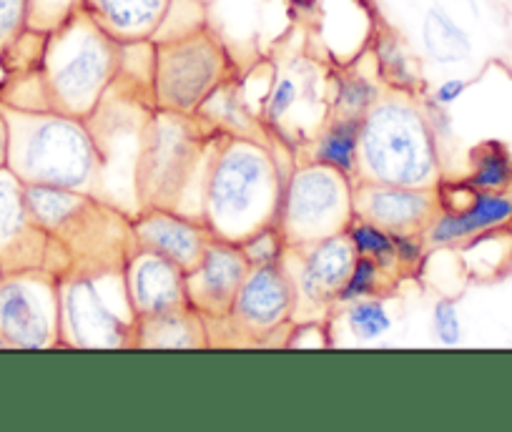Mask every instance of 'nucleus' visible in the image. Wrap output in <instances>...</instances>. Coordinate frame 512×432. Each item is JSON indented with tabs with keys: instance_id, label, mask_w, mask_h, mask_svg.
<instances>
[{
	"instance_id": "nucleus-28",
	"label": "nucleus",
	"mask_w": 512,
	"mask_h": 432,
	"mask_svg": "<svg viewBox=\"0 0 512 432\" xmlns=\"http://www.w3.org/2000/svg\"><path fill=\"white\" fill-rule=\"evenodd\" d=\"M83 11V0H28V28L53 33Z\"/></svg>"
},
{
	"instance_id": "nucleus-6",
	"label": "nucleus",
	"mask_w": 512,
	"mask_h": 432,
	"mask_svg": "<svg viewBox=\"0 0 512 432\" xmlns=\"http://www.w3.org/2000/svg\"><path fill=\"white\" fill-rule=\"evenodd\" d=\"M61 347L68 350H123L134 347L136 317L128 299L123 267L71 269L58 277Z\"/></svg>"
},
{
	"instance_id": "nucleus-21",
	"label": "nucleus",
	"mask_w": 512,
	"mask_h": 432,
	"mask_svg": "<svg viewBox=\"0 0 512 432\" xmlns=\"http://www.w3.org/2000/svg\"><path fill=\"white\" fill-rule=\"evenodd\" d=\"M329 319L342 324V330L349 335V342H359V345L382 340L395 330V317L387 307V297H364L337 304Z\"/></svg>"
},
{
	"instance_id": "nucleus-2",
	"label": "nucleus",
	"mask_w": 512,
	"mask_h": 432,
	"mask_svg": "<svg viewBox=\"0 0 512 432\" xmlns=\"http://www.w3.org/2000/svg\"><path fill=\"white\" fill-rule=\"evenodd\" d=\"M354 181L412 189H437L442 184L435 126L412 91H382L364 114Z\"/></svg>"
},
{
	"instance_id": "nucleus-29",
	"label": "nucleus",
	"mask_w": 512,
	"mask_h": 432,
	"mask_svg": "<svg viewBox=\"0 0 512 432\" xmlns=\"http://www.w3.org/2000/svg\"><path fill=\"white\" fill-rule=\"evenodd\" d=\"M377 58L379 68H382V76L392 83V88H400V91H410V86L415 83V71H412V63L407 51L402 48V43L397 38H384L377 46Z\"/></svg>"
},
{
	"instance_id": "nucleus-9",
	"label": "nucleus",
	"mask_w": 512,
	"mask_h": 432,
	"mask_svg": "<svg viewBox=\"0 0 512 432\" xmlns=\"http://www.w3.org/2000/svg\"><path fill=\"white\" fill-rule=\"evenodd\" d=\"M0 335L11 350L61 347L58 277L48 269L6 272L0 282Z\"/></svg>"
},
{
	"instance_id": "nucleus-31",
	"label": "nucleus",
	"mask_w": 512,
	"mask_h": 432,
	"mask_svg": "<svg viewBox=\"0 0 512 432\" xmlns=\"http://www.w3.org/2000/svg\"><path fill=\"white\" fill-rule=\"evenodd\" d=\"M239 247H241V252L246 254V259H249L251 267H262V264H279L282 262L284 252H287V242H284V237H282V232H279L277 224H274V227L262 229V232L251 234V237H246Z\"/></svg>"
},
{
	"instance_id": "nucleus-24",
	"label": "nucleus",
	"mask_w": 512,
	"mask_h": 432,
	"mask_svg": "<svg viewBox=\"0 0 512 432\" xmlns=\"http://www.w3.org/2000/svg\"><path fill=\"white\" fill-rule=\"evenodd\" d=\"M347 237H349V242H352L357 257L374 259V262L382 264L387 272H392L400 277L402 267H400V262H397L395 234L384 232V229H379L377 224L364 222V219L354 216L352 224L347 227Z\"/></svg>"
},
{
	"instance_id": "nucleus-20",
	"label": "nucleus",
	"mask_w": 512,
	"mask_h": 432,
	"mask_svg": "<svg viewBox=\"0 0 512 432\" xmlns=\"http://www.w3.org/2000/svg\"><path fill=\"white\" fill-rule=\"evenodd\" d=\"M359 136H362V119L329 114L327 124L319 129L309 146L307 161L332 166V169L357 179Z\"/></svg>"
},
{
	"instance_id": "nucleus-33",
	"label": "nucleus",
	"mask_w": 512,
	"mask_h": 432,
	"mask_svg": "<svg viewBox=\"0 0 512 432\" xmlns=\"http://www.w3.org/2000/svg\"><path fill=\"white\" fill-rule=\"evenodd\" d=\"M28 28V0H0V56Z\"/></svg>"
},
{
	"instance_id": "nucleus-4",
	"label": "nucleus",
	"mask_w": 512,
	"mask_h": 432,
	"mask_svg": "<svg viewBox=\"0 0 512 432\" xmlns=\"http://www.w3.org/2000/svg\"><path fill=\"white\" fill-rule=\"evenodd\" d=\"M3 111L11 124L8 169L23 184L61 186L101 199V156L88 121L61 111Z\"/></svg>"
},
{
	"instance_id": "nucleus-17",
	"label": "nucleus",
	"mask_w": 512,
	"mask_h": 432,
	"mask_svg": "<svg viewBox=\"0 0 512 432\" xmlns=\"http://www.w3.org/2000/svg\"><path fill=\"white\" fill-rule=\"evenodd\" d=\"M512 227V186L502 191H472L460 209H440L425 232L430 249L457 247L482 234Z\"/></svg>"
},
{
	"instance_id": "nucleus-10",
	"label": "nucleus",
	"mask_w": 512,
	"mask_h": 432,
	"mask_svg": "<svg viewBox=\"0 0 512 432\" xmlns=\"http://www.w3.org/2000/svg\"><path fill=\"white\" fill-rule=\"evenodd\" d=\"M354 259L357 252L347 232L307 247H287L282 267L292 279L294 299H297L294 324L322 322L332 314L339 292L352 272Z\"/></svg>"
},
{
	"instance_id": "nucleus-23",
	"label": "nucleus",
	"mask_w": 512,
	"mask_h": 432,
	"mask_svg": "<svg viewBox=\"0 0 512 432\" xmlns=\"http://www.w3.org/2000/svg\"><path fill=\"white\" fill-rule=\"evenodd\" d=\"M467 184L477 191H502L512 186V154L497 141L477 146L470 156Z\"/></svg>"
},
{
	"instance_id": "nucleus-1",
	"label": "nucleus",
	"mask_w": 512,
	"mask_h": 432,
	"mask_svg": "<svg viewBox=\"0 0 512 432\" xmlns=\"http://www.w3.org/2000/svg\"><path fill=\"white\" fill-rule=\"evenodd\" d=\"M287 176L274 149L254 136L219 134L201 196V222L214 237L241 244L279 222Z\"/></svg>"
},
{
	"instance_id": "nucleus-35",
	"label": "nucleus",
	"mask_w": 512,
	"mask_h": 432,
	"mask_svg": "<svg viewBox=\"0 0 512 432\" xmlns=\"http://www.w3.org/2000/svg\"><path fill=\"white\" fill-rule=\"evenodd\" d=\"M8 151H11V124L0 106V166H8Z\"/></svg>"
},
{
	"instance_id": "nucleus-16",
	"label": "nucleus",
	"mask_w": 512,
	"mask_h": 432,
	"mask_svg": "<svg viewBox=\"0 0 512 432\" xmlns=\"http://www.w3.org/2000/svg\"><path fill=\"white\" fill-rule=\"evenodd\" d=\"M134 247L149 249L179 264L184 272L196 267L214 234L201 219L176 209H141L131 219Z\"/></svg>"
},
{
	"instance_id": "nucleus-19",
	"label": "nucleus",
	"mask_w": 512,
	"mask_h": 432,
	"mask_svg": "<svg viewBox=\"0 0 512 432\" xmlns=\"http://www.w3.org/2000/svg\"><path fill=\"white\" fill-rule=\"evenodd\" d=\"M134 347L139 350H204V347H211L209 324L194 307L139 319Z\"/></svg>"
},
{
	"instance_id": "nucleus-13",
	"label": "nucleus",
	"mask_w": 512,
	"mask_h": 432,
	"mask_svg": "<svg viewBox=\"0 0 512 432\" xmlns=\"http://www.w3.org/2000/svg\"><path fill=\"white\" fill-rule=\"evenodd\" d=\"M249 269L251 264L239 244L211 237L204 257L186 272L189 304L206 322H221L229 314Z\"/></svg>"
},
{
	"instance_id": "nucleus-36",
	"label": "nucleus",
	"mask_w": 512,
	"mask_h": 432,
	"mask_svg": "<svg viewBox=\"0 0 512 432\" xmlns=\"http://www.w3.org/2000/svg\"><path fill=\"white\" fill-rule=\"evenodd\" d=\"M0 350H11V347H8V342L3 340V335H0Z\"/></svg>"
},
{
	"instance_id": "nucleus-12",
	"label": "nucleus",
	"mask_w": 512,
	"mask_h": 432,
	"mask_svg": "<svg viewBox=\"0 0 512 432\" xmlns=\"http://www.w3.org/2000/svg\"><path fill=\"white\" fill-rule=\"evenodd\" d=\"M0 259L6 272L48 269L63 277L71 269L66 249L33 222L26 184L8 166H0Z\"/></svg>"
},
{
	"instance_id": "nucleus-15",
	"label": "nucleus",
	"mask_w": 512,
	"mask_h": 432,
	"mask_svg": "<svg viewBox=\"0 0 512 432\" xmlns=\"http://www.w3.org/2000/svg\"><path fill=\"white\" fill-rule=\"evenodd\" d=\"M128 299L136 317L151 319L191 307L186 297V272L161 254L134 247L123 264Z\"/></svg>"
},
{
	"instance_id": "nucleus-30",
	"label": "nucleus",
	"mask_w": 512,
	"mask_h": 432,
	"mask_svg": "<svg viewBox=\"0 0 512 432\" xmlns=\"http://www.w3.org/2000/svg\"><path fill=\"white\" fill-rule=\"evenodd\" d=\"M299 98H302V81H299V76L282 73V76L274 78V83L267 91V98H264V119L269 124H279V121L292 114V108L297 106Z\"/></svg>"
},
{
	"instance_id": "nucleus-27",
	"label": "nucleus",
	"mask_w": 512,
	"mask_h": 432,
	"mask_svg": "<svg viewBox=\"0 0 512 432\" xmlns=\"http://www.w3.org/2000/svg\"><path fill=\"white\" fill-rule=\"evenodd\" d=\"M206 26H209L206 23V0H171L154 41H174V38L189 36V33L201 31Z\"/></svg>"
},
{
	"instance_id": "nucleus-34",
	"label": "nucleus",
	"mask_w": 512,
	"mask_h": 432,
	"mask_svg": "<svg viewBox=\"0 0 512 432\" xmlns=\"http://www.w3.org/2000/svg\"><path fill=\"white\" fill-rule=\"evenodd\" d=\"M467 91H470V81H465V78H447V81H442L440 86L432 91V103H435L437 108H450L455 106Z\"/></svg>"
},
{
	"instance_id": "nucleus-7",
	"label": "nucleus",
	"mask_w": 512,
	"mask_h": 432,
	"mask_svg": "<svg viewBox=\"0 0 512 432\" xmlns=\"http://www.w3.org/2000/svg\"><path fill=\"white\" fill-rule=\"evenodd\" d=\"M231 78V53L206 26L189 36L156 43L151 101L159 111L196 116L221 86L231 83Z\"/></svg>"
},
{
	"instance_id": "nucleus-26",
	"label": "nucleus",
	"mask_w": 512,
	"mask_h": 432,
	"mask_svg": "<svg viewBox=\"0 0 512 432\" xmlns=\"http://www.w3.org/2000/svg\"><path fill=\"white\" fill-rule=\"evenodd\" d=\"M397 282V274L387 272L382 264H377L374 259L367 257H357L354 259V267L349 272L347 282H344L342 292H339L337 304L344 302H354V299H364V297H387L392 287ZM334 304V307H337Z\"/></svg>"
},
{
	"instance_id": "nucleus-25",
	"label": "nucleus",
	"mask_w": 512,
	"mask_h": 432,
	"mask_svg": "<svg viewBox=\"0 0 512 432\" xmlns=\"http://www.w3.org/2000/svg\"><path fill=\"white\" fill-rule=\"evenodd\" d=\"M382 96V88L359 71L342 73L334 78L332 93V114L352 116V119H364L372 103Z\"/></svg>"
},
{
	"instance_id": "nucleus-22",
	"label": "nucleus",
	"mask_w": 512,
	"mask_h": 432,
	"mask_svg": "<svg viewBox=\"0 0 512 432\" xmlns=\"http://www.w3.org/2000/svg\"><path fill=\"white\" fill-rule=\"evenodd\" d=\"M422 38H425L427 53L437 63H460L470 58L472 53L470 36L442 8H430L427 11Z\"/></svg>"
},
{
	"instance_id": "nucleus-8",
	"label": "nucleus",
	"mask_w": 512,
	"mask_h": 432,
	"mask_svg": "<svg viewBox=\"0 0 512 432\" xmlns=\"http://www.w3.org/2000/svg\"><path fill=\"white\" fill-rule=\"evenodd\" d=\"M352 219V176L314 161H304L287 174L277 222L287 247H307L344 234Z\"/></svg>"
},
{
	"instance_id": "nucleus-3",
	"label": "nucleus",
	"mask_w": 512,
	"mask_h": 432,
	"mask_svg": "<svg viewBox=\"0 0 512 432\" xmlns=\"http://www.w3.org/2000/svg\"><path fill=\"white\" fill-rule=\"evenodd\" d=\"M216 136L199 116L154 108L136 169L139 211L159 206L201 219V196Z\"/></svg>"
},
{
	"instance_id": "nucleus-32",
	"label": "nucleus",
	"mask_w": 512,
	"mask_h": 432,
	"mask_svg": "<svg viewBox=\"0 0 512 432\" xmlns=\"http://www.w3.org/2000/svg\"><path fill=\"white\" fill-rule=\"evenodd\" d=\"M432 330L440 345L457 347L462 342V319L460 309L452 299H437L432 307Z\"/></svg>"
},
{
	"instance_id": "nucleus-18",
	"label": "nucleus",
	"mask_w": 512,
	"mask_h": 432,
	"mask_svg": "<svg viewBox=\"0 0 512 432\" xmlns=\"http://www.w3.org/2000/svg\"><path fill=\"white\" fill-rule=\"evenodd\" d=\"M171 0H83V13L91 16L113 41H154Z\"/></svg>"
},
{
	"instance_id": "nucleus-37",
	"label": "nucleus",
	"mask_w": 512,
	"mask_h": 432,
	"mask_svg": "<svg viewBox=\"0 0 512 432\" xmlns=\"http://www.w3.org/2000/svg\"><path fill=\"white\" fill-rule=\"evenodd\" d=\"M3 277H6V267H3V259H0V282H3Z\"/></svg>"
},
{
	"instance_id": "nucleus-5",
	"label": "nucleus",
	"mask_w": 512,
	"mask_h": 432,
	"mask_svg": "<svg viewBox=\"0 0 512 432\" xmlns=\"http://www.w3.org/2000/svg\"><path fill=\"white\" fill-rule=\"evenodd\" d=\"M118 68L121 43L83 11L48 33L41 73L53 111L91 119L108 88L116 83Z\"/></svg>"
},
{
	"instance_id": "nucleus-14",
	"label": "nucleus",
	"mask_w": 512,
	"mask_h": 432,
	"mask_svg": "<svg viewBox=\"0 0 512 432\" xmlns=\"http://www.w3.org/2000/svg\"><path fill=\"white\" fill-rule=\"evenodd\" d=\"M437 211H440L437 189L354 181V216L377 224L384 232L425 237Z\"/></svg>"
},
{
	"instance_id": "nucleus-11",
	"label": "nucleus",
	"mask_w": 512,
	"mask_h": 432,
	"mask_svg": "<svg viewBox=\"0 0 512 432\" xmlns=\"http://www.w3.org/2000/svg\"><path fill=\"white\" fill-rule=\"evenodd\" d=\"M294 307H297V299H294L292 279L282 262L262 264V267L249 269L226 319L206 324L224 327L234 337V342L262 345L292 327Z\"/></svg>"
}]
</instances>
